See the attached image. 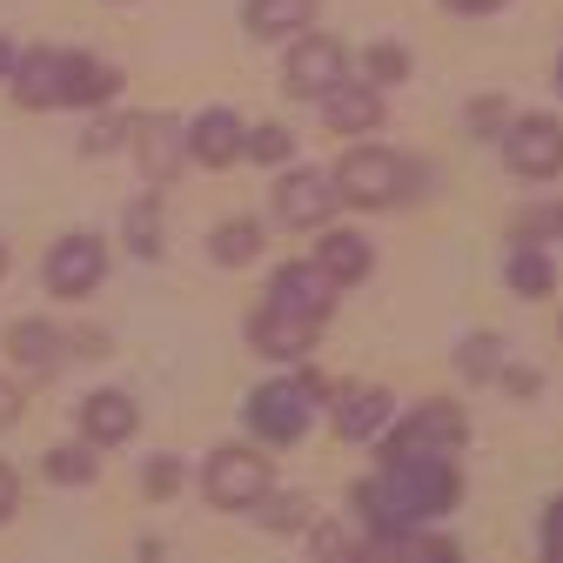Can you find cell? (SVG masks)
<instances>
[{
	"mask_svg": "<svg viewBox=\"0 0 563 563\" xmlns=\"http://www.w3.org/2000/svg\"><path fill=\"white\" fill-rule=\"evenodd\" d=\"M463 497V476L450 463V450H416V456H383V470L369 483H356V510L369 530H422L430 517H450Z\"/></svg>",
	"mask_w": 563,
	"mask_h": 563,
	"instance_id": "obj_1",
	"label": "cell"
},
{
	"mask_svg": "<svg viewBox=\"0 0 563 563\" xmlns=\"http://www.w3.org/2000/svg\"><path fill=\"white\" fill-rule=\"evenodd\" d=\"M316 396H322L316 376L262 383V389L249 396V430H255L262 443H302V437H309V416H316Z\"/></svg>",
	"mask_w": 563,
	"mask_h": 563,
	"instance_id": "obj_2",
	"label": "cell"
},
{
	"mask_svg": "<svg viewBox=\"0 0 563 563\" xmlns=\"http://www.w3.org/2000/svg\"><path fill=\"white\" fill-rule=\"evenodd\" d=\"M335 195L342 201H356V208H389V201H402L409 195V181H416V168L402 162V155H389V148H349L342 162H335Z\"/></svg>",
	"mask_w": 563,
	"mask_h": 563,
	"instance_id": "obj_3",
	"label": "cell"
},
{
	"mask_svg": "<svg viewBox=\"0 0 563 563\" xmlns=\"http://www.w3.org/2000/svg\"><path fill=\"white\" fill-rule=\"evenodd\" d=\"M201 489H208V504H216V510H255L275 489V470H268L262 450L229 443V450H216V456L201 463Z\"/></svg>",
	"mask_w": 563,
	"mask_h": 563,
	"instance_id": "obj_4",
	"label": "cell"
},
{
	"mask_svg": "<svg viewBox=\"0 0 563 563\" xmlns=\"http://www.w3.org/2000/svg\"><path fill=\"white\" fill-rule=\"evenodd\" d=\"M504 162H510V175H523V181L563 175V121H556V114H517V121L504 128Z\"/></svg>",
	"mask_w": 563,
	"mask_h": 563,
	"instance_id": "obj_5",
	"label": "cell"
},
{
	"mask_svg": "<svg viewBox=\"0 0 563 563\" xmlns=\"http://www.w3.org/2000/svg\"><path fill=\"white\" fill-rule=\"evenodd\" d=\"M470 437V416L456 409V402H416L402 422H396V437L383 443V456H416V450H456Z\"/></svg>",
	"mask_w": 563,
	"mask_h": 563,
	"instance_id": "obj_6",
	"label": "cell"
},
{
	"mask_svg": "<svg viewBox=\"0 0 563 563\" xmlns=\"http://www.w3.org/2000/svg\"><path fill=\"white\" fill-rule=\"evenodd\" d=\"M335 208H342V195H335V181L316 175V168H289V175L275 181V222H282V229H329Z\"/></svg>",
	"mask_w": 563,
	"mask_h": 563,
	"instance_id": "obj_7",
	"label": "cell"
},
{
	"mask_svg": "<svg viewBox=\"0 0 563 563\" xmlns=\"http://www.w3.org/2000/svg\"><path fill=\"white\" fill-rule=\"evenodd\" d=\"M268 309L302 316V322H329V309H335V282H329L316 262H282V268L268 275Z\"/></svg>",
	"mask_w": 563,
	"mask_h": 563,
	"instance_id": "obj_8",
	"label": "cell"
},
{
	"mask_svg": "<svg viewBox=\"0 0 563 563\" xmlns=\"http://www.w3.org/2000/svg\"><path fill=\"white\" fill-rule=\"evenodd\" d=\"M108 275V242L101 235H60L47 249V289L54 296H88Z\"/></svg>",
	"mask_w": 563,
	"mask_h": 563,
	"instance_id": "obj_9",
	"label": "cell"
},
{
	"mask_svg": "<svg viewBox=\"0 0 563 563\" xmlns=\"http://www.w3.org/2000/svg\"><path fill=\"white\" fill-rule=\"evenodd\" d=\"M335 81H349V54H342V41H329V34H302V41L289 47V95L322 101Z\"/></svg>",
	"mask_w": 563,
	"mask_h": 563,
	"instance_id": "obj_10",
	"label": "cell"
},
{
	"mask_svg": "<svg viewBox=\"0 0 563 563\" xmlns=\"http://www.w3.org/2000/svg\"><path fill=\"white\" fill-rule=\"evenodd\" d=\"M128 134H134V162H141V175H148V181H168V175L188 162V128L168 121V114L134 121Z\"/></svg>",
	"mask_w": 563,
	"mask_h": 563,
	"instance_id": "obj_11",
	"label": "cell"
},
{
	"mask_svg": "<svg viewBox=\"0 0 563 563\" xmlns=\"http://www.w3.org/2000/svg\"><path fill=\"white\" fill-rule=\"evenodd\" d=\"M316 335H322V322H302V316H282V309H255L249 316V342L262 349V356H275V363H302L309 349H316Z\"/></svg>",
	"mask_w": 563,
	"mask_h": 563,
	"instance_id": "obj_12",
	"label": "cell"
},
{
	"mask_svg": "<svg viewBox=\"0 0 563 563\" xmlns=\"http://www.w3.org/2000/svg\"><path fill=\"white\" fill-rule=\"evenodd\" d=\"M75 422H81V443L108 450V443H128V437H134L141 409H134V396H121V389H95V396H81Z\"/></svg>",
	"mask_w": 563,
	"mask_h": 563,
	"instance_id": "obj_13",
	"label": "cell"
},
{
	"mask_svg": "<svg viewBox=\"0 0 563 563\" xmlns=\"http://www.w3.org/2000/svg\"><path fill=\"white\" fill-rule=\"evenodd\" d=\"M121 75L95 54H60V108H108Z\"/></svg>",
	"mask_w": 563,
	"mask_h": 563,
	"instance_id": "obj_14",
	"label": "cell"
},
{
	"mask_svg": "<svg viewBox=\"0 0 563 563\" xmlns=\"http://www.w3.org/2000/svg\"><path fill=\"white\" fill-rule=\"evenodd\" d=\"M60 349H67V335H60L54 322L21 316V322L8 329V356H14V369H21V376H34V383L60 369Z\"/></svg>",
	"mask_w": 563,
	"mask_h": 563,
	"instance_id": "obj_15",
	"label": "cell"
},
{
	"mask_svg": "<svg viewBox=\"0 0 563 563\" xmlns=\"http://www.w3.org/2000/svg\"><path fill=\"white\" fill-rule=\"evenodd\" d=\"M242 121L229 114V108H208L195 128H188V162H201V168H229L235 155H242Z\"/></svg>",
	"mask_w": 563,
	"mask_h": 563,
	"instance_id": "obj_16",
	"label": "cell"
},
{
	"mask_svg": "<svg viewBox=\"0 0 563 563\" xmlns=\"http://www.w3.org/2000/svg\"><path fill=\"white\" fill-rule=\"evenodd\" d=\"M322 121L335 128V134H369V128H383V95L369 88V81H335L329 95H322Z\"/></svg>",
	"mask_w": 563,
	"mask_h": 563,
	"instance_id": "obj_17",
	"label": "cell"
},
{
	"mask_svg": "<svg viewBox=\"0 0 563 563\" xmlns=\"http://www.w3.org/2000/svg\"><path fill=\"white\" fill-rule=\"evenodd\" d=\"M316 268L335 282V289H356V282L376 268V249H369L363 235H349V229H329L322 249H316Z\"/></svg>",
	"mask_w": 563,
	"mask_h": 563,
	"instance_id": "obj_18",
	"label": "cell"
},
{
	"mask_svg": "<svg viewBox=\"0 0 563 563\" xmlns=\"http://www.w3.org/2000/svg\"><path fill=\"white\" fill-rule=\"evenodd\" d=\"M14 101L21 108H60V54L54 47L14 54Z\"/></svg>",
	"mask_w": 563,
	"mask_h": 563,
	"instance_id": "obj_19",
	"label": "cell"
},
{
	"mask_svg": "<svg viewBox=\"0 0 563 563\" xmlns=\"http://www.w3.org/2000/svg\"><path fill=\"white\" fill-rule=\"evenodd\" d=\"M383 422H389V389H349L335 402V437H349V443H369Z\"/></svg>",
	"mask_w": 563,
	"mask_h": 563,
	"instance_id": "obj_20",
	"label": "cell"
},
{
	"mask_svg": "<svg viewBox=\"0 0 563 563\" xmlns=\"http://www.w3.org/2000/svg\"><path fill=\"white\" fill-rule=\"evenodd\" d=\"M242 21H249V34H262V41H282V34H302V27L316 21V0H249Z\"/></svg>",
	"mask_w": 563,
	"mask_h": 563,
	"instance_id": "obj_21",
	"label": "cell"
},
{
	"mask_svg": "<svg viewBox=\"0 0 563 563\" xmlns=\"http://www.w3.org/2000/svg\"><path fill=\"white\" fill-rule=\"evenodd\" d=\"M208 255H216L222 268H249V262L262 255V222H249V216L222 222L216 235H208Z\"/></svg>",
	"mask_w": 563,
	"mask_h": 563,
	"instance_id": "obj_22",
	"label": "cell"
},
{
	"mask_svg": "<svg viewBox=\"0 0 563 563\" xmlns=\"http://www.w3.org/2000/svg\"><path fill=\"white\" fill-rule=\"evenodd\" d=\"M510 289L530 296V302H543V296L556 289V268H550L543 242H517V255H510Z\"/></svg>",
	"mask_w": 563,
	"mask_h": 563,
	"instance_id": "obj_23",
	"label": "cell"
},
{
	"mask_svg": "<svg viewBox=\"0 0 563 563\" xmlns=\"http://www.w3.org/2000/svg\"><path fill=\"white\" fill-rule=\"evenodd\" d=\"M456 369H463V383H489L504 369V342L497 335H463L456 342Z\"/></svg>",
	"mask_w": 563,
	"mask_h": 563,
	"instance_id": "obj_24",
	"label": "cell"
},
{
	"mask_svg": "<svg viewBox=\"0 0 563 563\" xmlns=\"http://www.w3.org/2000/svg\"><path fill=\"white\" fill-rule=\"evenodd\" d=\"M242 155H249V162H289V155H296V134L282 128V121H262V128L242 134Z\"/></svg>",
	"mask_w": 563,
	"mask_h": 563,
	"instance_id": "obj_25",
	"label": "cell"
},
{
	"mask_svg": "<svg viewBox=\"0 0 563 563\" xmlns=\"http://www.w3.org/2000/svg\"><path fill=\"white\" fill-rule=\"evenodd\" d=\"M47 476L54 483H95V443H60V450H47Z\"/></svg>",
	"mask_w": 563,
	"mask_h": 563,
	"instance_id": "obj_26",
	"label": "cell"
},
{
	"mask_svg": "<svg viewBox=\"0 0 563 563\" xmlns=\"http://www.w3.org/2000/svg\"><path fill=\"white\" fill-rule=\"evenodd\" d=\"M128 242H134V255H162V208L155 201H141V208H128Z\"/></svg>",
	"mask_w": 563,
	"mask_h": 563,
	"instance_id": "obj_27",
	"label": "cell"
},
{
	"mask_svg": "<svg viewBox=\"0 0 563 563\" xmlns=\"http://www.w3.org/2000/svg\"><path fill=\"white\" fill-rule=\"evenodd\" d=\"M363 75H369L376 88H389V81H409V54H402L396 41H376V47L363 54Z\"/></svg>",
	"mask_w": 563,
	"mask_h": 563,
	"instance_id": "obj_28",
	"label": "cell"
},
{
	"mask_svg": "<svg viewBox=\"0 0 563 563\" xmlns=\"http://www.w3.org/2000/svg\"><path fill=\"white\" fill-rule=\"evenodd\" d=\"M255 517H262L268 530H309V504H302V497H275V489L255 504Z\"/></svg>",
	"mask_w": 563,
	"mask_h": 563,
	"instance_id": "obj_29",
	"label": "cell"
},
{
	"mask_svg": "<svg viewBox=\"0 0 563 563\" xmlns=\"http://www.w3.org/2000/svg\"><path fill=\"white\" fill-rule=\"evenodd\" d=\"M402 556H409V563H463V550H456L450 537H430V530H409V537H402Z\"/></svg>",
	"mask_w": 563,
	"mask_h": 563,
	"instance_id": "obj_30",
	"label": "cell"
},
{
	"mask_svg": "<svg viewBox=\"0 0 563 563\" xmlns=\"http://www.w3.org/2000/svg\"><path fill=\"white\" fill-rule=\"evenodd\" d=\"M349 563H409L396 530H369L363 543H349Z\"/></svg>",
	"mask_w": 563,
	"mask_h": 563,
	"instance_id": "obj_31",
	"label": "cell"
},
{
	"mask_svg": "<svg viewBox=\"0 0 563 563\" xmlns=\"http://www.w3.org/2000/svg\"><path fill=\"white\" fill-rule=\"evenodd\" d=\"M141 489L162 504V497H175L181 489V456H148V470H141Z\"/></svg>",
	"mask_w": 563,
	"mask_h": 563,
	"instance_id": "obj_32",
	"label": "cell"
},
{
	"mask_svg": "<svg viewBox=\"0 0 563 563\" xmlns=\"http://www.w3.org/2000/svg\"><path fill=\"white\" fill-rule=\"evenodd\" d=\"M543 235H563V208H530V216H517V242H543Z\"/></svg>",
	"mask_w": 563,
	"mask_h": 563,
	"instance_id": "obj_33",
	"label": "cell"
},
{
	"mask_svg": "<svg viewBox=\"0 0 563 563\" xmlns=\"http://www.w3.org/2000/svg\"><path fill=\"white\" fill-rule=\"evenodd\" d=\"M128 128H134V121H95V128L81 134V148H88V155H108V148H121Z\"/></svg>",
	"mask_w": 563,
	"mask_h": 563,
	"instance_id": "obj_34",
	"label": "cell"
},
{
	"mask_svg": "<svg viewBox=\"0 0 563 563\" xmlns=\"http://www.w3.org/2000/svg\"><path fill=\"white\" fill-rule=\"evenodd\" d=\"M497 383H504L510 396H537V389H543V376H537V369H497Z\"/></svg>",
	"mask_w": 563,
	"mask_h": 563,
	"instance_id": "obj_35",
	"label": "cell"
},
{
	"mask_svg": "<svg viewBox=\"0 0 563 563\" xmlns=\"http://www.w3.org/2000/svg\"><path fill=\"white\" fill-rule=\"evenodd\" d=\"M342 550H349V537H342L335 523H316V556H322V563H335Z\"/></svg>",
	"mask_w": 563,
	"mask_h": 563,
	"instance_id": "obj_36",
	"label": "cell"
},
{
	"mask_svg": "<svg viewBox=\"0 0 563 563\" xmlns=\"http://www.w3.org/2000/svg\"><path fill=\"white\" fill-rule=\"evenodd\" d=\"M470 128H476V134H497V128H504V101H476V108H470Z\"/></svg>",
	"mask_w": 563,
	"mask_h": 563,
	"instance_id": "obj_37",
	"label": "cell"
},
{
	"mask_svg": "<svg viewBox=\"0 0 563 563\" xmlns=\"http://www.w3.org/2000/svg\"><path fill=\"white\" fill-rule=\"evenodd\" d=\"M14 504H21V483H14V470H8V463H0V523L14 517Z\"/></svg>",
	"mask_w": 563,
	"mask_h": 563,
	"instance_id": "obj_38",
	"label": "cell"
},
{
	"mask_svg": "<svg viewBox=\"0 0 563 563\" xmlns=\"http://www.w3.org/2000/svg\"><path fill=\"white\" fill-rule=\"evenodd\" d=\"M443 8H456V14H497V8H510V0H443Z\"/></svg>",
	"mask_w": 563,
	"mask_h": 563,
	"instance_id": "obj_39",
	"label": "cell"
},
{
	"mask_svg": "<svg viewBox=\"0 0 563 563\" xmlns=\"http://www.w3.org/2000/svg\"><path fill=\"white\" fill-rule=\"evenodd\" d=\"M14 409H21V389H14V383H0V430L14 422Z\"/></svg>",
	"mask_w": 563,
	"mask_h": 563,
	"instance_id": "obj_40",
	"label": "cell"
},
{
	"mask_svg": "<svg viewBox=\"0 0 563 563\" xmlns=\"http://www.w3.org/2000/svg\"><path fill=\"white\" fill-rule=\"evenodd\" d=\"M0 75H14V47L8 41H0Z\"/></svg>",
	"mask_w": 563,
	"mask_h": 563,
	"instance_id": "obj_41",
	"label": "cell"
},
{
	"mask_svg": "<svg viewBox=\"0 0 563 563\" xmlns=\"http://www.w3.org/2000/svg\"><path fill=\"white\" fill-rule=\"evenodd\" d=\"M0 275H8V249H0Z\"/></svg>",
	"mask_w": 563,
	"mask_h": 563,
	"instance_id": "obj_42",
	"label": "cell"
},
{
	"mask_svg": "<svg viewBox=\"0 0 563 563\" xmlns=\"http://www.w3.org/2000/svg\"><path fill=\"white\" fill-rule=\"evenodd\" d=\"M556 88H563V60H556Z\"/></svg>",
	"mask_w": 563,
	"mask_h": 563,
	"instance_id": "obj_43",
	"label": "cell"
}]
</instances>
